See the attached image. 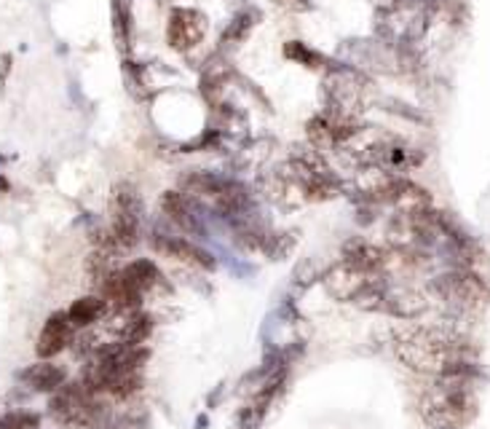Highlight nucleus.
<instances>
[{"instance_id": "f257e3e1", "label": "nucleus", "mask_w": 490, "mask_h": 429, "mask_svg": "<svg viewBox=\"0 0 490 429\" xmlns=\"http://www.w3.org/2000/svg\"><path fill=\"white\" fill-rule=\"evenodd\" d=\"M394 354L404 368L434 379L448 373L453 365L477 362V349L467 338L445 327H426V324H413L399 330L394 335Z\"/></svg>"}, {"instance_id": "f03ea898", "label": "nucleus", "mask_w": 490, "mask_h": 429, "mask_svg": "<svg viewBox=\"0 0 490 429\" xmlns=\"http://www.w3.org/2000/svg\"><path fill=\"white\" fill-rule=\"evenodd\" d=\"M477 379H480L477 362H464L437 376L434 384L421 395L418 411L423 422L431 429H464L472 424L480 411Z\"/></svg>"}, {"instance_id": "7ed1b4c3", "label": "nucleus", "mask_w": 490, "mask_h": 429, "mask_svg": "<svg viewBox=\"0 0 490 429\" xmlns=\"http://www.w3.org/2000/svg\"><path fill=\"white\" fill-rule=\"evenodd\" d=\"M431 22V3L426 0H386L378 5L376 14V35L378 41L410 49L418 43Z\"/></svg>"}, {"instance_id": "20e7f679", "label": "nucleus", "mask_w": 490, "mask_h": 429, "mask_svg": "<svg viewBox=\"0 0 490 429\" xmlns=\"http://www.w3.org/2000/svg\"><path fill=\"white\" fill-rule=\"evenodd\" d=\"M434 293L464 312L480 309L490 301V285L475 269H448L445 274L434 277Z\"/></svg>"}, {"instance_id": "39448f33", "label": "nucleus", "mask_w": 490, "mask_h": 429, "mask_svg": "<svg viewBox=\"0 0 490 429\" xmlns=\"http://www.w3.org/2000/svg\"><path fill=\"white\" fill-rule=\"evenodd\" d=\"M142 223V199L132 183H121L113 191L110 202V236L118 250H129L140 239Z\"/></svg>"}, {"instance_id": "423d86ee", "label": "nucleus", "mask_w": 490, "mask_h": 429, "mask_svg": "<svg viewBox=\"0 0 490 429\" xmlns=\"http://www.w3.org/2000/svg\"><path fill=\"white\" fill-rule=\"evenodd\" d=\"M49 411L57 422L84 427L97 416V395L81 381V384H65L54 392Z\"/></svg>"}, {"instance_id": "0eeeda50", "label": "nucleus", "mask_w": 490, "mask_h": 429, "mask_svg": "<svg viewBox=\"0 0 490 429\" xmlns=\"http://www.w3.org/2000/svg\"><path fill=\"white\" fill-rule=\"evenodd\" d=\"M368 78L359 76L354 68H335L327 78H324V97H327V110L351 115L362 107L365 92H368Z\"/></svg>"}, {"instance_id": "6e6552de", "label": "nucleus", "mask_w": 490, "mask_h": 429, "mask_svg": "<svg viewBox=\"0 0 490 429\" xmlns=\"http://www.w3.org/2000/svg\"><path fill=\"white\" fill-rule=\"evenodd\" d=\"M206 35V16L196 8H175L167 24V41L175 51H194Z\"/></svg>"}, {"instance_id": "1a4fd4ad", "label": "nucleus", "mask_w": 490, "mask_h": 429, "mask_svg": "<svg viewBox=\"0 0 490 429\" xmlns=\"http://www.w3.org/2000/svg\"><path fill=\"white\" fill-rule=\"evenodd\" d=\"M429 309V301L421 290L410 285H389L384 282L381 290V312L399 317V320H415Z\"/></svg>"}, {"instance_id": "9d476101", "label": "nucleus", "mask_w": 490, "mask_h": 429, "mask_svg": "<svg viewBox=\"0 0 490 429\" xmlns=\"http://www.w3.org/2000/svg\"><path fill=\"white\" fill-rule=\"evenodd\" d=\"M73 322L68 317V312H54L49 320L43 322V330L38 335V343H35V351L41 360H51L57 357L59 351H65L73 341Z\"/></svg>"}, {"instance_id": "9b49d317", "label": "nucleus", "mask_w": 490, "mask_h": 429, "mask_svg": "<svg viewBox=\"0 0 490 429\" xmlns=\"http://www.w3.org/2000/svg\"><path fill=\"white\" fill-rule=\"evenodd\" d=\"M153 247L175 260H183V263H191V266H198V269H206L212 271L217 263H214V255L204 247H198L196 242L186 239V236H161L156 233L153 239Z\"/></svg>"}, {"instance_id": "f8f14e48", "label": "nucleus", "mask_w": 490, "mask_h": 429, "mask_svg": "<svg viewBox=\"0 0 490 429\" xmlns=\"http://www.w3.org/2000/svg\"><path fill=\"white\" fill-rule=\"evenodd\" d=\"M343 263L354 266L357 271L365 274H384L386 263H389V252L368 239H349L343 244Z\"/></svg>"}, {"instance_id": "ddd939ff", "label": "nucleus", "mask_w": 490, "mask_h": 429, "mask_svg": "<svg viewBox=\"0 0 490 429\" xmlns=\"http://www.w3.org/2000/svg\"><path fill=\"white\" fill-rule=\"evenodd\" d=\"M161 210H164V214L175 225H180L186 233H201L204 231V223H201V214H198V205L191 196H186L183 191H167L161 196Z\"/></svg>"}, {"instance_id": "4468645a", "label": "nucleus", "mask_w": 490, "mask_h": 429, "mask_svg": "<svg viewBox=\"0 0 490 429\" xmlns=\"http://www.w3.org/2000/svg\"><path fill=\"white\" fill-rule=\"evenodd\" d=\"M22 381H24L30 389H35V392H51V395H54L59 387L68 384V373H65V368H59V365H54V362H49V360H41V362L30 365V368L22 373Z\"/></svg>"}, {"instance_id": "2eb2a0df", "label": "nucleus", "mask_w": 490, "mask_h": 429, "mask_svg": "<svg viewBox=\"0 0 490 429\" xmlns=\"http://www.w3.org/2000/svg\"><path fill=\"white\" fill-rule=\"evenodd\" d=\"M107 315V301L102 296H84L78 298L70 309L68 317L73 322V327H89Z\"/></svg>"}, {"instance_id": "dca6fc26", "label": "nucleus", "mask_w": 490, "mask_h": 429, "mask_svg": "<svg viewBox=\"0 0 490 429\" xmlns=\"http://www.w3.org/2000/svg\"><path fill=\"white\" fill-rule=\"evenodd\" d=\"M121 271H123V277L129 279V285H132V288H137L142 296H145L150 288H156V285H159V279H161V271H159V269H156V263H153V260H148V258L132 260V263H129V266H123Z\"/></svg>"}, {"instance_id": "f3484780", "label": "nucleus", "mask_w": 490, "mask_h": 429, "mask_svg": "<svg viewBox=\"0 0 490 429\" xmlns=\"http://www.w3.org/2000/svg\"><path fill=\"white\" fill-rule=\"evenodd\" d=\"M255 19H258V11H252V8L236 14V16L228 22V27L222 30V35H220V49H236L239 43H244L247 35H250L252 27H255Z\"/></svg>"}, {"instance_id": "a211bd4d", "label": "nucleus", "mask_w": 490, "mask_h": 429, "mask_svg": "<svg viewBox=\"0 0 490 429\" xmlns=\"http://www.w3.org/2000/svg\"><path fill=\"white\" fill-rule=\"evenodd\" d=\"M113 35H115V46L121 54L132 51V38H134V24H132V14L126 8V3L115 0L113 3Z\"/></svg>"}, {"instance_id": "6ab92c4d", "label": "nucleus", "mask_w": 490, "mask_h": 429, "mask_svg": "<svg viewBox=\"0 0 490 429\" xmlns=\"http://www.w3.org/2000/svg\"><path fill=\"white\" fill-rule=\"evenodd\" d=\"M150 333H153V320L142 312H134V315H126V322L121 327V341L140 346L150 338Z\"/></svg>"}, {"instance_id": "aec40b11", "label": "nucleus", "mask_w": 490, "mask_h": 429, "mask_svg": "<svg viewBox=\"0 0 490 429\" xmlns=\"http://www.w3.org/2000/svg\"><path fill=\"white\" fill-rule=\"evenodd\" d=\"M285 57L297 62V65H303V68H319V65L324 62V57H322L319 51L308 49V46L300 43V41H293V43L285 46Z\"/></svg>"}, {"instance_id": "412c9836", "label": "nucleus", "mask_w": 490, "mask_h": 429, "mask_svg": "<svg viewBox=\"0 0 490 429\" xmlns=\"http://www.w3.org/2000/svg\"><path fill=\"white\" fill-rule=\"evenodd\" d=\"M38 424H41V419L35 414H27V411H16V414L3 416L5 429H38Z\"/></svg>"}, {"instance_id": "4be33fe9", "label": "nucleus", "mask_w": 490, "mask_h": 429, "mask_svg": "<svg viewBox=\"0 0 490 429\" xmlns=\"http://www.w3.org/2000/svg\"><path fill=\"white\" fill-rule=\"evenodd\" d=\"M277 8L282 11H290V14H305L311 11V0H271Z\"/></svg>"}, {"instance_id": "5701e85b", "label": "nucleus", "mask_w": 490, "mask_h": 429, "mask_svg": "<svg viewBox=\"0 0 490 429\" xmlns=\"http://www.w3.org/2000/svg\"><path fill=\"white\" fill-rule=\"evenodd\" d=\"M0 429H5V427H3V419H0Z\"/></svg>"}, {"instance_id": "b1692460", "label": "nucleus", "mask_w": 490, "mask_h": 429, "mask_svg": "<svg viewBox=\"0 0 490 429\" xmlns=\"http://www.w3.org/2000/svg\"><path fill=\"white\" fill-rule=\"evenodd\" d=\"M440 429H450V427H440Z\"/></svg>"}]
</instances>
